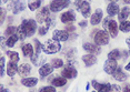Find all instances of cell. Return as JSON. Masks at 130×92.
<instances>
[{
	"label": "cell",
	"instance_id": "cell-1",
	"mask_svg": "<svg viewBox=\"0 0 130 92\" xmlns=\"http://www.w3.org/2000/svg\"><path fill=\"white\" fill-rule=\"evenodd\" d=\"M60 50H61V44L57 40L49 39L42 44V51L46 54H55Z\"/></svg>",
	"mask_w": 130,
	"mask_h": 92
},
{
	"label": "cell",
	"instance_id": "cell-2",
	"mask_svg": "<svg viewBox=\"0 0 130 92\" xmlns=\"http://www.w3.org/2000/svg\"><path fill=\"white\" fill-rule=\"evenodd\" d=\"M22 31L25 32L26 37H31L37 30V21H35L34 19H27L23 20L22 23L20 25Z\"/></svg>",
	"mask_w": 130,
	"mask_h": 92
},
{
	"label": "cell",
	"instance_id": "cell-3",
	"mask_svg": "<svg viewBox=\"0 0 130 92\" xmlns=\"http://www.w3.org/2000/svg\"><path fill=\"white\" fill-rule=\"evenodd\" d=\"M102 27H103V29H106V30L109 32L111 38H116L118 35V29H119V27H118L117 22L115 21V20L106 18L102 22Z\"/></svg>",
	"mask_w": 130,
	"mask_h": 92
},
{
	"label": "cell",
	"instance_id": "cell-4",
	"mask_svg": "<svg viewBox=\"0 0 130 92\" xmlns=\"http://www.w3.org/2000/svg\"><path fill=\"white\" fill-rule=\"evenodd\" d=\"M109 38H110V35L108 34V32L103 30H98L94 34L93 40L98 46H106L109 43Z\"/></svg>",
	"mask_w": 130,
	"mask_h": 92
},
{
	"label": "cell",
	"instance_id": "cell-5",
	"mask_svg": "<svg viewBox=\"0 0 130 92\" xmlns=\"http://www.w3.org/2000/svg\"><path fill=\"white\" fill-rule=\"evenodd\" d=\"M70 5V0H52L49 5V8L52 12H58L67 8Z\"/></svg>",
	"mask_w": 130,
	"mask_h": 92
},
{
	"label": "cell",
	"instance_id": "cell-6",
	"mask_svg": "<svg viewBox=\"0 0 130 92\" xmlns=\"http://www.w3.org/2000/svg\"><path fill=\"white\" fill-rule=\"evenodd\" d=\"M77 75H78L77 70L70 63L67 64V66L62 69V71H61V76L64 77L66 79H75L77 77Z\"/></svg>",
	"mask_w": 130,
	"mask_h": 92
},
{
	"label": "cell",
	"instance_id": "cell-7",
	"mask_svg": "<svg viewBox=\"0 0 130 92\" xmlns=\"http://www.w3.org/2000/svg\"><path fill=\"white\" fill-rule=\"evenodd\" d=\"M50 18V8L48 7H43L40 9V11L37 13V22L39 23H45L47 20Z\"/></svg>",
	"mask_w": 130,
	"mask_h": 92
},
{
	"label": "cell",
	"instance_id": "cell-8",
	"mask_svg": "<svg viewBox=\"0 0 130 92\" xmlns=\"http://www.w3.org/2000/svg\"><path fill=\"white\" fill-rule=\"evenodd\" d=\"M117 68H118L117 60H110V59H108L105 62V64H103V70L108 75H113V72L117 70Z\"/></svg>",
	"mask_w": 130,
	"mask_h": 92
},
{
	"label": "cell",
	"instance_id": "cell-9",
	"mask_svg": "<svg viewBox=\"0 0 130 92\" xmlns=\"http://www.w3.org/2000/svg\"><path fill=\"white\" fill-rule=\"evenodd\" d=\"M52 39L57 40L59 42H64L69 39V32L66 30H55L52 33Z\"/></svg>",
	"mask_w": 130,
	"mask_h": 92
},
{
	"label": "cell",
	"instance_id": "cell-10",
	"mask_svg": "<svg viewBox=\"0 0 130 92\" xmlns=\"http://www.w3.org/2000/svg\"><path fill=\"white\" fill-rule=\"evenodd\" d=\"M82 48H84L88 53H91V54H98V53L101 52V49H100V46L98 44H92L89 42H85L82 44Z\"/></svg>",
	"mask_w": 130,
	"mask_h": 92
},
{
	"label": "cell",
	"instance_id": "cell-11",
	"mask_svg": "<svg viewBox=\"0 0 130 92\" xmlns=\"http://www.w3.org/2000/svg\"><path fill=\"white\" fill-rule=\"evenodd\" d=\"M25 8H26V4L23 0H13L10 6V9H12L13 13H19L20 11L25 10Z\"/></svg>",
	"mask_w": 130,
	"mask_h": 92
},
{
	"label": "cell",
	"instance_id": "cell-12",
	"mask_svg": "<svg viewBox=\"0 0 130 92\" xmlns=\"http://www.w3.org/2000/svg\"><path fill=\"white\" fill-rule=\"evenodd\" d=\"M60 20H61V22H63V23H71L76 20V14L72 10L66 11V12H63L60 16Z\"/></svg>",
	"mask_w": 130,
	"mask_h": 92
},
{
	"label": "cell",
	"instance_id": "cell-13",
	"mask_svg": "<svg viewBox=\"0 0 130 92\" xmlns=\"http://www.w3.org/2000/svg\"><path fill=\"white\" fill-rule=\"evenodd\" d=\"M102 10L100 8L96 9V11L93 12V14H91V19H90V23L92 26H97L98 23H100V21L102 20Z\"/></svg>",
	"mask_w": 130,
	"mask_h": 92
},
{
	"label": "cell",
	"instance_id": "cell-14",
	"mask_svg": "<svg viewBox=\"0 0 130 92\" xmlns=\"http://www.w3.org/2000/svg\"><path fill=\"white\" fill-rule=\"evenodd\" d=\"M55 68L51 66V64H49V63H45V64H42V66L40 67V69H39V75L42 77V78H45V77L47 76H49L50 73H52V71H54Z\"/></svg>",
	"mask_w": 130,
	"mask_h": 92
},
{
	"label": "cell",
	"instance_id": "cell-15",
	"mask_svg": "<svg viewBox=\"0 0 130 92\" xmlns=\"http://www.w3.org/2000/svg\"><path fill=\"white\" fill-rule=\"evenodd\" d=\"M82 61L86 64V67H92L93 64L97 63V58L94 54H91V53H88V54H85L82 57Z\"/></svg>",
	"mask_w": 130,
	"mask_h": 92
},
{
	"label": "cell",
	"instance_id": "cell-16",
	"mask_svg": "<svg viewBox=\"0 0 130 92\" xmlns=\"http://www.w3.org/2000/svg\"><path fill=\"white\" fill-rule=\"evenodd\" d=\"M107 12L109 14V17H113V16H116V14H119V12H120L119 6H118L116 2H110L107 7Z\"/></svg>",
	"mask_w": 130,
	"mask_h": 92
},
{
	"label": "cell",
	"instance_id": "cell-17",
	"mask_svg": "<svg viewBox=\"0 0 130 92\" xmlns=\"http://www.w3.org/2000/svg\"><path fill=\"white\" fill-rule=\"evenodd\" d=\"M79 10H80L81 14L84 16V18H88L90 16L91 13V7H90V4L88 1H84L80 6V8H79Z\"/></svg>",
	"mask_w": 130,
	"mask_h": 92
},
{
	"label": "cell",
	"instance_id": "cell-18",
	"mask_svg": "<svg viewBox=\"0 0 130 92\" xmlns=\"http://www.w3.org/2000/svg\"><path fill=\"white\" fill-rule=\"evenodd\" d=\"M30 72H31V66L29 63H22L18 68V73L21 77H27L30 75Z\"/></svg>",
	"mask_w": 130,
	"mask_h": 92
},
{
	"label": "cell",
	"instance_id": "cell-19",
	"mask_svg": "<svg viewBox=\"0 0 130 92\" xmlns=\"http://www.w3.org/2000/svg\"><path fill=\"white\" fill-rule=\"evenodd\" d=\"M38 83V79L37 78H23L21 79V84L28 88H34L36 87V84Z\"/></svg>",
	"mask_w": 130,
	"mask_h": 92
},
{
	"label": "cell",
	"instance_id": "cell-20",
	"mask_svg": "<svg viewBox=\"0 0 130 92\" xmlns=\"http://www.w3.org/2000/svg\"><path fill=\"white\" fill-rule=\"evenodd\" d=\"M18 68L19 67H17V62L10 61L7 67V75L9 77H13L17 73V71H18Z\"/></svg>",
	"mask_w": 130,
	"mask_h": 92
},
{
	"label": "cell",
	"instance_id": "cell-21",
	"mask_svg": "<svg viewBox=\"0 0 130 92\" xmlns=\"http://www.w3.org/2000/svg\"><path fill=\"white\" fill-rule=\"evenodd\" d=\"M112 76H113V78L116 79L117 81H120V82H123L127 79V75L123 72L122 70H121V68H119V67L117 68V70L115 71Z\"/></svg>",
	"mask_w": 130,
	"mask_h": 92
},
{
	"label": "cell",
	"instance_id": "cell-22",
	"mask_svg": "<svg viewBox=\"0 0 130 92\" xmlns=\"http://www.w3.org/2000/svg\"><path fill=\"white\" fill-rule=\"evenodd\" d=\"M128 17H130V8L129 7H123L120 10L119 14H118V19L120 21H126V19Z\"/></svg>",
	"mask_w": 130,
	"mask_h": 92
},
{
	"label": "cell",
	"instance_id": "cell-23",
	"mask_svg": "<svg viewBox=\"0 0 130 92\" xmlns=\"http://www.w3.org/2000/svg\"><path fill=\"white\" fill-rule=\"evenodd\" d=\"M22 53H23L25 57H31V56L35 53L32 44L27 43V44H25V46H22Z\"/></svg>",
	"mask_w": 130,
	"mask_h": 92
},
{
	"label": "cell",
	"instance_id": "cell-24",
	"mask_svg": "<svg viewBox=\"0 0 130 92\" xmlns=\"http://www.w3.org/2000/svg\"><path fill=\"white\" fill-rule=\"evenodd\" d=\"M51 83L54 87H63L67 83V79L64 77H56L54 80H51Z\"/></svg>",
	"mask_w": 130,
	"mask_h": 92
},
{
	"label": "cell",
	"instance_id": "cell-25",
	"mask_svg": "<svg viewBox=\"0 0 130 92\" xmlns=\"http://www.w3.org/2000/svg\"><path fill=\"white\" fill-rule=\"evenodd\" d=\"M45 61H46V59L42 58L40 54H36V53H34V54L31 56V62L35 64V66H39V64L42 66V63Z\"/></svg>",
	"mask_w": 130,
	"mask_h": 92
},
{
	"label": "cell",
	"instance_id": "cell-26",
	"mask_svg": "<svg viewBox=\"0 0 130 92\" xmlns=\"http://www.w3.org/2000/svg\"><path fill=\"white\" fill-rule=\"evenodd\" d=\"M41 4H42V0H30L28 4V7L31 11H35L40 7Z\"/></svg>",
	"mask_w": 130,
	"mask_h": 92
},
{
	"label": "cell",
	"instance_id": "cell-27",
	"mask_svg": "<svg viewBox=\"0 0 130 92\" xmlns=\"http://www.w3.org/2000/svg\"><path fill=\"white\" fill-rule=\"evenodd\" d=\"M19 40V38H18V35H17L16 33L12 34V35H10L9 38L7 39V41H6V44H7V47H9V48H12V47L16 44V42Z\"/></svg>",
	"mask_w": 130,
	"mask_h": 92
},
{
	"label": "cell",
	"instance_id": "cell-28",
	"mask_svg": "<svg viewBox=\"0 0 130 92\" xmlns=\"http://www.w3.org/2000/svg\"><path fill=\"white\" fill-rule=\"evenodd\" d=\"M120 58H121V52L118 49H115L108 53V59H110V60H118Z\"/></svg>",
	"mask_w": 130,
	"mask_h": 92
},
{
	"label": "cell",
	"instance_id": "cell-29",
	"mask_svg": "<svg viewBox=\"0 0 130 92\" xmlns=\"http://www.w3.org/2000/svg\"><path fill=\"white\" fill-rule=\"evenodd\" d=\"M6 53H7V56H9L10 61H13V62H17V63H18V61L20 60L18 52H16V51H7Z\"/></svg>",
	"mask_w": 130,
	"mask_h": 92
},
{
	"label": "cell",
	"instance_id": "cell-30",
	"mask_svg": "<svg viewBox=\"0 0 130 92\" xmlns=\"http://www.w3.org/2000/svg\"><path fill=\"white\" fill-rule=\"evenodd\" d=\"M119 30L122 32H129L130 31V22L129 21H121L119 25Z\"/></svg>",
	"mask_w": 130,
	"mask_h": 92
},
{
	"label": "cell",
	"instance_id": "cell-31",
	"mask_svg": "<svg viewBox=\"0 0 130 92\" xmlns=\"http://www.w3.org/2000/svg\"><path fill=\"white\" fill-rule=\"evenodd\" d=\"M51 66L54 67L55 69H58V68H61L63 66V61L61 60V59H58V58L52 59L51 60Z\"/></svg>",
	"mask_w": 130,
	"mask_h": 92
},
{
	"label": "cell",
	"instance_id": "cell-32",
	"mask_svg": "<svg viewBox=\"0 0 130 92\" xmlns=\"http://www.w3.org/2000/svg\"><path fill=\"white\" fill-rule=\"evenodd\" d=\"M16 34L18 35V38H19V40H25L26 39V34H25V32L22 31V29H21V27H18L17 28V32H16Z\"/></svg>",
	"mask_w": 130,
	"mask_h": 92
},
{
	"label": "cell",
	"instance_id": "cell-33",
	"mask_svg": "<svg viewBox=\"0 0 130 92\" xmlns=\"http://www.w3.org/2000/svg\"><path fill=\"white\" fill-rule=\"evenodd\" d=\"M16 32H17V28L13 27V26H10L6 29V34L7 35H12V34L16 33Z\"/></svg>",
	"mask_w": 130,
	"mask_h": 92
},
{
	"label": "cell",
	"instance_id": "cell-34",
	"mask_svg": "<svg viewBox=\"0 0 130 92\" xmlns=\"http://www.w3.org/2000/svg\"><path fill=\"white\" fill-rule=\"evenodd\" d=\"M102 85H103V84L99 83V82H97L96 80H93V81H92V87H93V89H94V90H96L97 92H98V91L100 90V89L102 88Z\"/></svg>",
	"mask_w": 130,
	"mask_h": 92
},
{
	"label": "cell",
	"instance_id": "cell-35",
	"mask_svg": "<svg viewBox=\"0 0 130 92\" xmlns=\"http://www.w3.org/2000/svg\"><path fill=\"white\" fill-rule=\"evenodd\" d=\"M39 92H56V90L55 87H43L40 89Z\"/></svg>",
	"mask_w": 130,
	"mask_h": 92
},
{
	"label": "cell",
	"instance_id": "cell-36",
	"mask_svg": "<svg viewBox=\"0 0 130 92\" xmlns=\"http://www.w3.org/2000/svg\"><path fill=\"white\" fill-rule=\"evenodd\" d=\"M108 92H120V87L117 84H111V87Z\"/></svg>",
	"mask_w": 130,
	"mask_h": 92
},
{
	"label": "cell",
	"instance_id": "cell-37",
	"mask_svg": "<svg viewBox=\"0 0 130 92\" xmlns=\"http://www.w3.org/2000/svg\"><path fill=\"white\" fill-rule=\"evenodd\" d=\"M110 87H111V84H110V83H105V84L102 85V88L100 89L98 92H108V91H109V89H110Z\"/></svg>",
	"mask_w": 130,
	"mask_h": 92
},
{
	"label": "cell",
	"instance_id": "cell-38",
	"mask_svg": "<svg viewBox=\"0 0 130 92\" xmlns=\"http://www.w3.org/2000/svg\"><path fill=\"white\" fill-rule=\"evenodd\" d=\"M0 67H1V77L5 76V58L1 57L0 59Z\"/></svg>",
	"mask_w": 130,
	"mask_h": 92
},
{
	"label": "cell",
	"instance_id": "cell-39",
	"mask_svg": "<svg viewBox=\"0 0 130 92\" xmlns=\"http://www.w3.org/2000/svg\"><path fill=\"white\" fill-rule=\"evenodd\" d=\"M48 27H41V28H39V34L40 35H45L47 33V31H48Z\"/></svg>",
	"mask_w": 130,
	"mask_h": 92
},
{
	"label": "cell",
	"instance_id": "cell-40",
	"mask_svg": "<svg viewBox=\"0 0 130 92\" xmlns=\"http://www.w3.org/2000/svg\"><path fill=\"white\" fill-rule=\"evenodd\" d=\"M76 30V28L73 26H67V28H66V31L68 32H75Z\"/></svg>",
	"mask_w": 130,
	"mask_h": 92
},
{
	"label": "cell",
	"instance_id": "cell-41",
	"mask_svg": "<svg viewBox=\"0 0 130 92\" xmlns=\"http://www.w3.org/2000/svg\"><path fill=\"white\" fill-rule=\"evenodd\" d=\"M5 16H6V10L4 8H1V20H0V22H4V20H5Z\"/></svg>",
	"mask_w": 130,
	"mask_h": 92
},
{
	"label": "cell",
	"instance_id": "cell-42",
	"mask_svg": "<svg viewBox=\"0 0 130 92\" xmlns=\"http://www.w3.org/2000/svg\"><path fill=\"white\" fill-rule=\"evenodd\" d=\"M122 91L123 92H130V84H126L125 87H123Z\"/></svg>",
	"mask_w": 130,
	"mask_h": 92
},
{
	"label": "cell",
	"instance_id": "cell-43",
	"mask_svg": "<svg viewBox=\"0 0 130 92\" xmlns=\"http://www.w3.org/2000/svg\"><path fill=\"white\" fill-rule=\"evenodd\" d=\"M79 26H80L81 28H85V27L87 26V22H86V21H81V22H79Z\"/></svg>",
	"mask_w": 130,
	"mask_h": 92
},
{
	"label": "cell",
	"instance_id": "cell-44",
	"mask_svg": "<svg viewBox=\"0 0 130 92\" xmlns=\"http://www.w3.org/2000/svg\"><path fill=\"white\" fill-rule=\"evenodd\" d=\"M125 69H126L127 71H129V72H130V61H129V63H128V64H127V66L125 67Z\"/></svg>",
	"mask_w": 130,
	"mask_h": 92
},
{
	"label": "cell",
	"instance_id": "cell-45",
	"mask_svg": "<svg viewBox=\"0 0 130 92\" xmlns=\"http://www.w3.org/2000/svg\"><path fill=\"white\" fill-rule=\"evenodd\" d=\"M1 92H9V91L6 90V89L4 88V85H1Z\"/></svg>",
	"mask_w": 130,
	"mask_h": 92
},
{
	"label": "cell",
	"instance_id": "cell-46",
	"mask_svg": "<svg viewBox=\"0 0 130 92\" xmlns=\"http://www.w3.org/2000/svg\"><path fill=\"white\" fill-rule=\"evenodd\" d=\"M126 42H127V44H128V47H129V49H130V38L126 40Z\"/></svg>",
	"mask_w": 130,
	"mask_h": 92
},
{
	"label": "cell",
	"instance_id": "cell-47",
	"mask_svg": "<svg viewBox=\"0 0 130 92\" xmlns=\"http://www.w3.org/2000/svg\"><path fill=\"white\" fill-rule=\"evenodd\" d=\"M123 1L126 2V4H128V5H130V0H123Z\"/></svg>",
	"mask_w": 130,
	"mask_h": 92
},
{
	"label": "cell",
	"instance_id": "cell-48",
	"mask_svg": "<svg viewBox=\"0 0 130 92\" xmlns=\"http://www.w3.org/2000/svg\"><path fill=\"white\" fill-rule=\"evenodd\" d=\"M30 92H36V89H31Z\"/></svg>",
	"mask_w": 130,
	"mask_h": 92
},
{
	"label": "cell",
	"instance_id": "cell-49",
	"mask_svg": "<svg viewBox=\"0 0 130 92\" xmlns=\"http://www.w3.org/2000/svg\"><path fill=\"white\" fill-rule=\"evenodd\" d=\"M109 1H111V2H116V1H118V0H109Z\"/></svg>",
	"mask_w": 130,
	"mask_h": 92
},
{
	"label": "cell",
	"instance_id": "cell-50",
	"mask_svg": "<svg viewBox=\"0 0 130 92\" xmlns=\"http://www.w3.org/2000/svg\"><path fill=\"white\" fill-rule=\"evenodd\" d=\"M2 2H8V0H2Z\"/></svg>",
	"mask_w": 130,
	"mask_h": 92
},
{
	"label": "cell",
	"instance_id": "cell-51",
	"mask_svg": "<svg viewBox=\"0 0 130 92\" xmlns=\"http://www.w3.org/2000/svg\"><path fill=\"white\" fill-rule=\"evenodd\" d=\"M92 92H97V91H96V90H94V91H92Z\"/></svg>",
	"mask_w": 130,
	"mask_h": 92
}]
</instances>
